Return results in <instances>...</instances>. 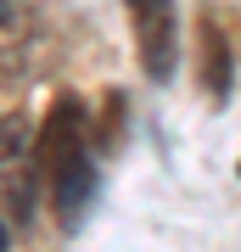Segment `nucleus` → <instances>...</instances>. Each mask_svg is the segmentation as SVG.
Returning <instances> with one entry per match:
<instances>
[{
  "label": "nucleus",
  "mask_w": 241,
  "mask_h": 252,
  "mask_svg": "<svg viewBox=\"0 0 241 252\" xmlns=\"http://www.w3.org/2000/svg\"><path fill=\"white\" fill-rule=\"evenodd\" d=\"M135 17V51H140L146 79H169L179 67V17L174 0H129Z\"/></svg>",
  "instance_id": "f03ea898"
},
{
  "label": "nucleus",
  "mask_w": 241,
  "mask_h": 252,
  "mask_svg": "<svg viewBox=\"0 0 241 252\" xmlns=\"http://www.w3.org/2000/svg\"><path fill=\"white\" fill-rule=\"evenodd\" d=\"M39 168L45 185L56 196V213L62 224H79L90 196H96V162H90V129H84V107L73 95H62L45 118V135H39Z\"/></svg>",
  "instance_id": "f257e3e1"
},
{
  "label": "nucleus",
  "mask_w": 241,
  "mask_h": 252,
  "mask_svg": "<svg viewBox=\"0 0 241 252\" xmlns=\"http://www.w3.org/2000/svg\"><path fill=\"white\" fill-rule=\"evenodd\" d=\"M0 190L17 207V219H28L34 180H28V124L23 118H0Z\"/></svg>",
  "instance_id": "20e7f679"
},
{
  "label": "nucleus",
  "mask_w": 241,
  "mask_h": 252,
  "mask_svg": "<svg viewBox=\"0 0 241 252\" xmlns=\"http://www.w3.org/2000/svg\"><path fill=\"white\" fill-rule=\"evenodd\" d=\"M0 252H6V224H0Z\"/></svg>",
  "instance_id": "423d86ee"
},
{
  "label": "nucleus",
  "mask_w": 241,
  "mask_h": 252,
  "mask_svg": "<svg viewBox=\"0 0 241 252\" xmlns=\"http://www.w3.org/2000/svg\"><path fill=\"white\" fill-rule=\"evenodd\" d=\"M39 45V17L28 0H0V90L17 84Z\"/></svg>",
  "instance_id": "7ed1b4c3"
},
{
  "label": "nucleus",
  "mask_w": 241,
  "mask_h": 252,
  "mask_svg": "<svg viewBox=\"0 0 241 252\" xmlns=\"http://www.w3.org/2000/svg\"><path fill=\"white\" fill-rule=\"evenodd\" d=\"M207 79H213V95H224V84H230V67H224V39L207 28Z\"/></svg>",
  "instance_id": "39448f33"
}]
</instances>
